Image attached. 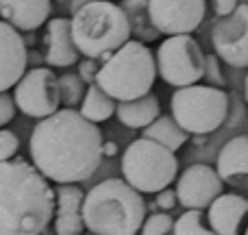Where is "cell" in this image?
<instances>
[{"mask_svg": "<svg viewBox=\"0 0 248 235\" xmlns=\"http://www.w3.org/2000/svg\"><path fill=\"white\" fill-rule=\"evenodd\" d=\"M205 81H209V85L214 87H222L224 85V77L222 70H220V61L216 55H205V74H202Z\"/></svg>", "mask_w": 248, "mask_h": 235, "instance_id": "obj_27", "label": "cell"}, {"mask_svg": "<svg viewBox=\"0 0 248 235\" xmlns=\"http://www.w3.org/2000/svg\"><path fill=\"white\" fill-rule=\"evenodd\" d=\"M29 52L24 37L16 26L0 20V92L16 87V83L26 72Z\"/></svg>", "mask_w": 248, "mask_h": 235, "instance_id": "obj_13", "label": "cell"}, {"mask_svg": "<svg viewBox=\"0 0 248 235\" xmlns=\"http://www.w3.org/2000/svg\"><path fill=\"white\" fill-rule=\"evenodd\" d=\"M157 74L172 87L194 85L205 74V52L192 33L168 35L155 55Z\"/></svg>", "mask_w": 248, "mask_h": 235, "instance_id": "obj_8", "label": "cell"}, {"mask_svg": "<svg viewBox=\"0 0 248 235\" xmlns=\"http://www.w3.org/2000/svg\"><path fill=\"white\" fill-rule=\"evenodd\" d=\"M77 44L72 39L68 17H52L46 26V63L52 68H70L78 63Z\"/></svg>", "mask_w": 248, "mask_h": 235, "instance_id": "obj_17", "label": "cell"}, {"mask_svg": "<svg viewBox=\"0 0 248 235\" xmlns=\"http://www.w3.org/2000/svg\"><path fill=\"white\" fill-rule=\"evenodd\" d=\"M118 153V146L113 141H103V157H113Z\"/></svg>", "mask_w": 248, "mask_h": 235, "instance_id": "obj_32", "label": "cell"}, {"mask_svg": "<svg viewBox=\"0 0 248 235\" xmlns=\"http://www.w3.org/2000/svg\"><path fill=\"white\" fill-rule=\"evenodd\" d=\"M216 170L224 185L248 189V135L233 137L220 148Z\"/></svg>", "mask_w": 248, "mask_h": 235, "instance_id": "obj_16", "label": "cell"}, {"mask_svg": "<svg viewBox=\"0 0 248 235\" xmlns=\"http://www.w3.org/2000/svg\"><path fill=\"white\" fill-rule=\"evenodd\" d=\"M172 118L189 135H209L220 128L229 113V96L222 87L185 85L176 87L170 100Z\"/></svg>", "mask_w": 248, "mask_h": 235, "instance_id": "obj_7", "label": "cell"}, {"mask_svg": "<svg viewBox=\"0 0 248 235\" xmlns=\"http://www.w3.org/2000/svg\"><path fill=\"white\" fill-rule=\"evenodd\" d=\"M120 7L124 9L128 17V24H131V35L135 33L140 37V42H153L157 39L159 31L155 29L153 20H150L148 13V0H122Z\"/></svg>", "mask_w": 248, "mask_h": 235, "instance_id": "obj_22", "label": "cell"}, {"mask_svg": "<svg viewBox=\"0 0 248 235\" xmlns=\"http://www.w3.org/2000/svg\"><path fill=\"white\" fill-rule=\"evenodd\" d=\"M155 78L157 63L150 48L140 39H128L105 59L94 83L120 103L148 94L155 85Z\"/></svg>", "mask_w": 248, "mask_h": 235, "instance_id": "obj_5", "label": "cell"}, {"mask_svg": "<svg viewBox=\"0 0 248 235\" xmlns=\"http://www.w3.org/2000/svg\"><path fill=\"white\" fill-rule=\"evenodd\" d=\"M216 55L233 68H248V4H237L211 29Z\"/></svg>", "mask_w": 248, "mask_h": 235, "instance_id": "obj_10", "label": "cell"}, {"mask_svg": "<svg viewBox=\"0 0 248 235\" xmlns=\"http://www.w3.org/2000/svg\"><path fill=\"white\" fill-rule=\"evenodd\" d=\"M176 201L185 209H207L224 192V181L218 170L205 163H194L185 168L176 179Z\"/></svg>", "mask_w": 248, "mask_h": 235, "instance_id": "obj_12", "label": "cell"}, {"mask_svg": "<svg viewBox=\"0 0 248 235\" xmlns=\"http://www.w3.org/2000/svg\"><path fill=\"white\" fill-rule=\"evenodd\" d=\"M98 63H96V59H90V57H85L83 61H78V77L85 81V85H90V83L96 81V74H98Z\"/></svg>", "mask_w": 248, "mask_h": 235, "instance_id": "obj_29", "label": "cell"}, {"mask_svg": "<svg viewBox=\"0 0 248 235\" xmlns=\"http://www.w3.org/2000/svg\"><path fill=\"white\" fill-rule=\"evenodd\" d=\"M83 198L85 194L74 183H59L55 189V233L57 235H83Z\"/></svg>", "mask_w": 248, "mask_h": 235, "instance_id": "obj_14", "label": "cell"}, {"mask_svg": "<svg viewBox=\"0 0 248 235\" xmlns=\"http://www.w3.org/2000/svg\"><path fill=\"white\" fill-rule=\"evenodd\" d=\"M55 218V189L24 159L0 161V235H42Z\"/></svg>", "mask_w": 248, "mask_h": 235, "instance_id": "obj_2", "label": "cell"}, {"mask_svg": "<svg viewBox=\"0 0 248 235\" xmlns=\"http://www.w3.org/2000/svg\"><path fill=\"white\" fill-rule=\"evenodd\" d=\"M157 207L159 209H163V211H170V209H174L176 207V192L174 189H170V188H163V189H159L157 192Z\"/></svg>", "mask_w": 248, "mask_h": 235, "instance_id": "obj_30", "label": "cell"}, {"mask_svg": "<svg viewBox=\"0 0 248 235\" xmlns=\"http://www.w3.org/2000/svg\"><path fill=\"white\" fill-rule=\"evenodd\" d=\"M116 98L107 94L103 87H98L96 83H90V87L85 90V96L81 100V113L90 122H105L116 113Z\"/></svg>", "mask_w": 248, "mask_h": 235, "instance_id": "obj_21", "label": "cell"}, {"mask_svg": "<svg viewBox=\"0 0 248 235\" xmlns=\"http://www.w3.org/2000/svg\"><path fill=\"white\" fill-rule=\"evenodd\" d=\"M248 216V201L240 194H220L207 207L209 229L218 235H240L242 222Z\"/></svg>", "mask_w": 248, "mask_h": 235, "instance_id": "obj_15", "label": "cell"}, {"mask_svg": "<svg viewBox=\"0 0 248 235\" xmlns=\"http://www.w3.org/2000/svg\"><path fill=\"white\" fill-rule=\"evenodd\" d=\"M85 2H90V0H74V2H72V13L77 11V9H81Z\"/></svg>", "mask_w": 248, "mask_h": 235, "instance_id": "obj_33", "label": "cell"}, {"mask_svg": "<svg viewBox=\"0 0 248 235\" xmlns=\"http://www.w3.org/2000/svg\"><path fill=\"white\" fill-rule=\"evenodd\" d=\"M72 39L78 52L90 59H107L131 39V24L120 4L90 0L72 13Z\"/></svg>", "mask_w": 248, "mask_h": 235, "instance_id": "obj_4", "label": "cell"}, {"mask_svg": "<svg viewBox=\"0 0 248 235\" xmlns=\"http://www.w3.org/2000/svg\"><path fill=\"white\" fill-rule=\"evenodd\" d=\"M159 100L155 94H144L133 100H120L116 107L118 120L128 128H144L159 118Z\"/></svg>", "mask_w": 248, "mask_h": 235, "instance_id": "obj_19", "label": "cell"}, {"mask_svg": "<svg viewBox=\"0 0 248 235\" xmlns=\"http://www.w3.org/2000/svg\"><path fill=\"white\" fill-rule=\"evenodd\" d=\"M211 4H214L216 16L224 17V16H229V13L237 7V0H211Z\"/></svg>", "mask_w": 248, "mask_h": 235, "instance_id": "obj_31", "label": "cell"}, {"mask_svg": "<svg viewBox=\"0 0 248 235\" xmlns=\"http://www.w3.org/2000/svg\"><path fill=\"white\" fill-rule=\"evenodd\" d=\"M207 0H148V13L161 35L194 33L205 20Z\"/></svg>", "mask_w": 248, "mask_h": 235, "instance_id": "obj_11", "label": "cell"}, {"mask_svg": "<svg viewBox=\"0 0 248 235\" xmlns=\"http://www.w3.org/2000/svg\"><path fill=\"white\" fill-rule=\"evenodd\" d=\"M244 96H246V100H248V74H246V81H244Z\"/></svg>", "mask_w": 248, "mask_h": 235, "instance_id": "obj_34", "label": "cell"}, {"mask_svg": "<svg viewBox=\"0 0 248 235\" xmlns=\"http://www.w3.org/2000/svg\"><path fill=\"white\" fill-rule=\"evenodd\" d=\"M16 107L29 118H46L61 105L59 78L50 68H33L22 74L13 92Z\"/></svg>", "mask_w": 248, "mask_h": 235, "instance_id": "obj_9", "label": "cell"}, {"mask_svg": "<svg viewBox=\"0 0 248 235\" xmlns=\"http://www.w3.org/2000/svg\"><path fill=\"white\" fill-rule=\"evenodd\" d=\"M13 116H16V100L11 94L0 92V126L11 122Z\"/></svg>", "mask_w": 248, "mask_h": 235, "instance_id": "obj_28", "label": "cell"}, {"mask_svg": "<svg viewBox=\"0 0 248 235\" xmlns=\"http://www.w3.org/2000/svg\"><path fill=\"white\" fill-rule=\"evenodd\" d=\"M244 235H248V227H246V233H244Z\"/></svg>", "mask_w": 248, "mask_h": 235, "instance_id": "obj_35", "label": "cell"}, {"mask_svg": "<svg viewBox=\"0 0 248 235\" xmlns=\"http://www.w3.org/2000/svg\"><path fill=\"white\" fill-rule=\"evenodd\" d=\"M174 235H218L202 220V209H187L174 220Z\"/></svg>", "mask_w": 248, "mask_h": 235, "instance_id": "obj_23", "label": "cell"}, {"mask_svg": "<svg viewBox=\"0 0 248 235\" xmlns=\"http://www.w3.org/2000/svg\"><path fill=\"white\" fill-rule=\"evenodd\" d=\"M29 153L48 181L81 183L94 176L103 161V133L77 109H57L35 124Z\"/></svg>", "mask_w": 248, "mask_h": 235, "instance_id": "obj_1", "label": "cell"}, {"mask_svg": "<svg viewBox=\"0 0 248 235\" xmlns=\"http://www.w3.org/2000/svg\"><path fill=\"white\" fill-rule=\"evenodd\" d=\"M141 137H148V140L157 141V144L166 146L168 150H179L183 144H187L189 140V133L181 126L172 116H159L157 120L144 126V135Z\"/></svg>", "mask_w": 248, "mask_h": 235, "instance_id": "obj_20", "label": "cell"}, {"mask_svg": "<svg viewBox=\"0 0 248 235\" xmlns=\"http://www.w3.org/2000/svg\"><path fill=\"white\" fill-rule=\"evenodd\" d=\"M140 231L141 235H174V218L159 211L144 220Z\"/></svg>", "mask_w": 248, "mask_h": 235, "instance_id": "obj_25", "label": "cell"}, {"mask_svg": "<svg viewBox=\"0 0 248 235\" xmlns=\"http://www.w3.org/2000/svg\"><path fill=\"white\" fill-rule=\"evenodd\" d=\"M50 0H0V16L17 31H35L48 22Z\"/></svg>", "mask_w": 248, "mask_h": 235, "instance_id": "obj_18", "label": "cell"}, {"mask_svg": "<svg viewBox=\"0 0 248 235\" xmlns=\"http://www.w3.org/2000/svg\"><path fill=\"white\" fill-rule=\"evenodd\" d=\"M120 168L124 181L141 194H157L172 185L179 174L176 155L148 137H140L126 146Z\"/></svg>", "mask_w": 248, "mask_h": 235, "instance_id": "obj_6", "label": "cell"}, {"mask_svg": "<svg viewBox=\"0 0 248 235\" xmlns=\"http://www.w3.org/2000/svg\"><path fill=\"white\" fill-rule=\"evenodd\" d=\"M85 81L78 74H63L59 77V98L65 107H77L85 96Z\"/></svg>", "mask_w": 248, "mask_h": 235, "instance_id": "obj_24", "label": "cell"}, {"mask_svg": "<svg viewBox=\"0 0 248 235\" xmlns=\"http://www.w3.org/2000/svg\"><path fill=\"white\" fill-rule=\"evenodd\" d=\"M146 220L141 192L124 179H107L83 198V222L92 235H137Z\"/></svg>", "mask_w": 248, "mask_h": 235, "instance_id": "obj_3", "label": "cell"}, {"mask_svg": "<svg viewBox=\"0 0 248 235\" xmlns=\"http://www.w3.org/2000/svg\"><path fill=\"white\" fill-rule=\"evenodd\" d=\"M20 150V140L13 131L0 128V161H9L16 157V153Z\"/></svg>", "mask_w": 248, "mask_h": 235, "instance_id": "obj_26", "label": "cell"}]
</instances>
